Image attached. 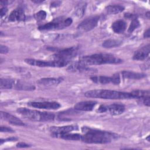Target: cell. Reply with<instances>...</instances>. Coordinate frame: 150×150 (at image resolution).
<instances>
[{
  "label": "cell",
  "mask_w": 150,
  "mask_h": 150,
  "mask_svg": "<svg viewBox=\"0 0 150 150\" xmlns=\"http://www.w3.org/2000/svg\"><path fill=\"white\" fill-rule=\"evenodd\" d=\"M16 146L18 148H28L30 145L25 142H19L16 144Z\"/></svg>",
  "instance_id": "e575fe53"
},
{
  "label": "cell",
  "mask_w": 150,
  "mask_h": 150,
  "mask_svg": "<svg viewBox=\"0 0 150 150\" xmlns=\"http://www.w3.org/2000/svg\"><path fill=\"white\" fill-rule=\"evenodd\" d=\"M122 42L118 40L115 39H107L105 40L102 46L104 48H114L120 46L121 45Z\"/></svg>",
  "instance_id": "cb8c5ba5"
},
{
  "label": "cell",
  "mask_w": 150,
  "mask_h": 150,
  "mask_svg": "<svg viewBox=\"0 0 150 150\" xmlns=\"http://www.w3.org/2000/svg\"><path fill=\"white\" fill-rule=\"evenodd\" d=\"M0 130H1V132H14V131L11 128L7 127H4V126L1 127Z\"/></svg>",
  "instance_id": "f546056e"
},
{
  "label": "cell",
  "mask_w": 150,
  "mask_h": 150,
  "mask_svg": "<svg viewBox=\"0 0 150 150\" xmlns=\"http://www.w3.org/2000/svg\"><path fill=\"white\" fill-rule=\"evenodd\" d=\"M81 131L83 135H81V141L88 144H107L118 136L112 132L87 127H83Z\"/></svg>",
  "instance_id": "6da1fadb"
},
{
  "label": "cell",
  "mask_w": 150,
  "mask_h": 150,
  "mask_svg": "<svg viewBox=\"0 0 150 150\" xmlns=\"http://www.w3.org/2000/svg\"><path fill=\"white\" fill-rule=\"evenodd\" d=\"M108 110V108L107 107L105 106L104 105H101L98 108L97 110V112L98 113H102V112H104L105 111H107Z\"/></svg>",
  "instance_id": "4dcf8cb0"
},
{
  "label": "cell",
  "mask_w": 150,
  "mask_h": 150,
  "mask_svg": "<svg viewBox=\"0 0 150 150\" xmlns=\"http://www.w3.org/2000/svg\"><path fill=\"white\" fill-rule=\"evenodd\" d=\"M134 98L142 100L147 96H149V90H136L131 92Z\"/></svg>",
  "instance_id": "603a6c76"
},
{
  "label": "cell",
  "mask_w": 150,
  "mask_h": 150,
  "mask_svg": "<svg viewBox=\"0 0 150 150\" xmlns=\"http://www.w3.org/2000/svg\"><path fill=\"white\" fill-rule=\"evenodd\" d=\"M150 52V45L149 44L140 48L137 50L133 55V59L135 60H143L145 59L149 55Z\"/></svg>",
  "instance_id": "5bb4252c"
},
{
  "label": "cell",
  "mask_w": 150,
  "mask_h": 150,
  "mask_svg": "<svg viewBox=\"0 0 150 150\" xmlns=\"http://www.w3.org/2000/svg\"><path fill=\"white\" fill-rule=\"evenodd\" d=\"M28 105L35 108L45 110H57L60 107L59 103L51 101H33L28 103Z\"/></svg>",
  "instance_id": "30bf717a"
},
{
  "label": "cell",
  "mask_w": 150,
  "mask_h": 150,
  "mask_svg": "<svg viewBox=\"0 0 150 150\" xmlns=\"http://www.w3.org/2000/svg\"><path fill=\"white\" fill-rule=\"evenodd\" d=\"M63 81L62 78H42L38 80V83L39 84L46 86V87H50V86H57L59 83H60Z\"/></svg>",
  "instance_id": "2e32d148"
},
{
  "label": "cell",
  "mask_w": 150,
  "mask_h": 150,
  "mask_svg": "<svg viewBox=\"0 0 150 150\" xmlns=\"http://www.w3.org/2000/svg\"><path fill=\"white\" fill-rule=\"evenodd\" d=\"M1 118L6 121H8L9 123L14 125H19V126H25V124L22 122V120H21L19 118L9 114L6 112L1 111Z\"/></svg>",
  "instance_id": "7c38bea8"
},
{
  "label": "cell",
  "mask_w": 150,
  "mask_h": 150,
  "mask_svg": "<svg viewBox=\"0 0 150 150\" xmlns=\"http://www.w3.org/2000/svg\"><path fill=\"white\" fill-rule=\"evenodd\" d=\"M146 16H147L148 18H149V12H147L146 13Z\"/></svg>",
  "instance_id": "60d3db41"
},
{
  "label": "cell",
  "mask_w": 150,
  "mask_h": 150,
  "mask_svg": "<svg viewBox=\"0 0 150 150\" xmlns=\"http://www.w3.org/2000/svg\"><path fill=\"white\" fill-rule=\"evenodd\" d=\"M97 102L94 101H84L77 103L74 105V108L79 111H90L93 110Z\"/></svg>",
  "instance_id": "4fadbf2b"
},
{
  "label": "cell",
  "mask_w": 150,
  "mask_h": 150,
  "mask_svg": "<svg viewBox=\"0 0 150 150\" xmlns=\"http://www.w3.org/2000/svg\"><path fill=\"white\" fill-rule=\"evenodd\" d=\"M79 62L84 65L90 66L103 64H119L122 62V60L111 54L100 53L83 56L80 59Z\"/></svg>",
  "instance_id": "7a4b0ae2"
},
{
  "label": "cell",
  "mask_w": 150,
  "mask_h": 150,
  "mask_svg": "<svg viewBox=\"0 0 150 150\" xmlns=\"http://www.w3.org/2000/svg\"><path fill=\"white\" fill-rule=\"evenodd\" d=\"M33 2H35V3H41V2H43V1H32Z\"/></svg>",
  "instance_id": "ab89813d"
},
{
  "label": "cell",
  "mask_w": 150,
  "mask_h": 150,
  "mask_svg": "<svg viewBox=\"0 0 150 150\" xmlns=\"http://www.w3.org/2000/svg\"><path fill=\"white\" fill-rule=\"evenodd\" d=\"M6 12H7V9L5 7H4V8H1V16L2 17L4 15H5L6 14Z\"/></svg>",
  "instance_id": "d590c367"
},
{
  "label": "cell",
  "mask_w": 150,
  "mask_h": 150,
  "mask_svg": "<svg viewBox=\"0 0 150 150\" xmlns=\"http://www.w3.org/2000/svg\"><path fill=\"white\" fill-rule=\"evenodd\" d=\"M108 110L111 114L113 115H118L121 114L125 111V106L119 103H114L107 107Z\"/></svg>",
  "instance_id": "d6986e66"
},
{
  "label": "cell",
  "mask_w": 150,
  "mask_h": 150,
  "mask_svg": "<svg viewBox=\"0 0 150 150\" xmlns=\"http://www.w3.org/2000/svg\"><path fill=\"white\" fill-rule=\"evenodd\" d=\"M149 35H150V33H149V29H148L144 33V38H149Z\"/></svg>",
  "instance_id": "8d00e7d4"
},
{
  "label": "cell",
  "mask_w": 150,
  "mask_h": 150,
  "mask_svg": "<svg viewBox=\"0 0 150 150\" xmlns=\"http://www.w3.org/2000/svg\"><path fill=\"white\" fill-rule=\"evenodd\" d=\"M78 50L79 48L76 46L66 48L58 51L53 54L52 58L53 59V60L70 63V60L77 54Z\"/></svg>",
  "instance_id": "5b68a950"
},
{
  "label": "cell",
  "mask_w": 150,
  "mask_h": 150,
  "mask_svg": "<svg viewBox=\"0 0 150 150\" xmlns=\"http://www.w3.org/2000/svg\"><path fill=\"white\" fill-rule=\"evenodd\" d=\"M111 28L115 33H122L127 28V23L122 20H118L112 24Z\"/></svg>",
  "instance_id": "ffe728a7"
},
{
  "label": "cell",
  "mask_w": 150,
  "mask_h": 150,
  "mask_svg": "<svg viewBox=\"0 0 150 150\" xmlns=\"http://www.w3.org/2000/svg\"><path fill=\"white\" fill-rule=\"evenodd\" d=\"M25 15L22 8H18L12 11L9 16L8 19L9 21H22L25 20Z\"/></svg>",
  "instance_id": "e0dca14e"
},
{
  "label": "cell",
  "mask_w": 150,
  "mask_h": 150,
  "mask_svg": "<svg viewBox=\"0 0 150 150\" xmlns=\"http://www.w3.org/2000/svg\"><path fill=\"white\" fill-rule=\"evenodd\" d=\"M85 96L90 98H98L108 100H124L134 98L131 93L122 92L111 90H91L84 94Z\"/></svg>",
  "instance_id": "3957f363"
},
{
  "label": "cell",
  "mask_w": 150,
  "mask_h": 150,
  "mask_svg": "<svg viewBox=\"0 0 150 150\" xmlns=\"http://www.w3.org/2000/svg\"><path fill=\"white\" fill-rule=\"evenodd\" d=\"M143 103L144 105H145L147 107H149L150 105V101H149V96H147L146 97H145L144 98H143L142 100Z\"/></svg>",
  "instance_id": "d6a6232c"
},
{
  "label": "cell",
  "mask_w": 150,
  "mask_h": 150,
  "mask_svg": "<svg viewBox=\"0 0 150 150\" xmlns=\"http://www.w3.org/2000/svg\"><path fill=\"white\" fill-rule=\"evenodd\" d=\"M77 129V127L74 125H66L62 127H52L50 128V131L53 136L58 137L59 135L69 133L73 130Z\"/></svg>",
  "instance_id": "8fae6325"
},
{
  "label": "cell",
  "mask_w": 150,
  "mask_h": 150,
  "mask_svg": "<svg viewBox=\"0 0 150 150\" xmlns=\"http://www.w3.org/2000/svg\"><path fill=\"white\" fill-rule=\"evenodd\" d=\"M14 88L19 90H29L32 91L35 89V87L29 82H26L25 81L22 80H15L14 84Z\"/></svg>",
  "instance_id": "ac0fdd59"
},
{
  "label": "cell",
  "mask_w": 150,
  "mask_h": 150,
  "mask_svg": "<svg viewBox=\"0 0 150 150\" xmlns=\"http://www.w3.org/2000/svg\"><path fill=\"white\" fill-rule=\"evenodd\" d=\"M68 70L72 72H79V73H83V72H88L91 70H94L91 68L87 67V66L84 65L80 63V62H77L73 63L67 69Z\"/></svg>",
  "instance_id": "9a60e30c"
},
{
  "label": "cell",
  "mask_w": 150,
  "mask_h": 150,
  "mask_svg": "<svg viewBox=\"0 0 150 150\" xmlns=\"http://www.w3.org/2000/svg\"><path fill=\"white\" fill-rule=\"evenodd\" d=\"M17 140V138H14V137H11V138H7V139H1V141H0V144H2L3 142H6V141H15Z\"/></svg>",
  "instance_id": "836d02e7"
},
{
  "label": "cell",
  "mask_w": 150,
  "mask_h": 150,
  "mask_svg": "<svg viewBox=\"0 0 150 150\" xmlns=\"http://www.w3.org/2000/svg\"><path fill=\"white\" fill-rule=\"evenodd\" d=\"M86 7V4L84 2L81 3L79 5H78L76 6L75 11H74L75 15L79 18L82 17L85 12Z\"/></svg>",
  "instance_id": "4316f807"
},
{
  "label": "cell",
  "mask_w": 150,
  "mask_h": 150,
  "mask_svg": "<svg viewBox=\"0 0 150 150\" xmlns=\"http://www.w3.org/2000/svg\"><path fill=\"white\" fill-rule=\"evenodd\" d=\"M122 76L128 79H134V80H138L141 79L146 77V74L144 73H135L133 71H123L122 72Z\"/></svg>",
  "instance_id": "44dd1931"
},
{
  "label": "cell",
  "mask_w": 150,
  "mask_h": 150,
  "mask_svg": "<svg viewBox=\"0 0 150 150\" xmlns=\"http://www.w3.org/2000/svg\"><path fill=\"white\" fill-rule=\"evenodd\" d=\"M58 137L66 140L80 141L81 139V135L79 134H72L69 132V133H66L64 134L60 135Z\"/></svg>",
  "instance_id": "484cf974"
},
{
  "label": "cell",
  "mask_w": 150,
  "mask_h": 150,
  "mask_svg": "<svg viewBox=\"0 0 150 150\" xmlns=\"http://www.w3.org/2000/svg\"><path fill=\"white\" fill-rule=\"evenodd\" d=\"M91 80L96 83H100L102 84H105L108 83H113L114 84H119L120 83V76L118 73L113 74L111 77L107 76H93L91 77Z\"/></svg>",
  "instance_id": "ba28073f"
},
{
  "label": "cell",
  "mask_w": 150,
  "mask_h": 150,
  "mask_svg": "<svg viewBox=\"0 0 150 150\" xmlns=\"http://www.w3.org/2000/svg\"><path fill=\"white\" fill-rule=\"evenodd\" d=\"M99 16H95L86 19L78 26L77 28L82 32H88L93 29L98 24Z\"/></svg>",
  "instance_id": "9c48e42d"
},
{
  "label": "cell",
  "mask_w": 150,
  "mask_h": 150,
  "mask_svg": "<svg viewBox=\"0 0 150 150\" xmlns=\"http://www.w3.org/2000/svg\"><path fill=\"white\" fill-rule=\"evenodd\" d=\"M25 62L27 64L37 67H62L67 65L69 63L62 62V61H46L37 60L35 59H26L25 60Z\"/></svg>",
  "instance_id": "52a82bcc"
},
{
  "label": "cell",
  "mask_w": 150,
  "mask_h": 150,
  "mask_svg": "<svg viewBox=\"0 0 150 150\" xmlns=\"http://www.w3.org/2000/svg\"><path fill=\"white\" fill-rule=\"evenodd\" d=\"M60 3H61V2H60V1H57V2H53V3H52V6H54V7H56V6H58V5H59L60 4Z\"/></svg>",
  "instance_id": "74e56055"
},
{
  "label": "cell",
  "mask_w": 150,
  "mask_h": 150,
  "mask_svg": "<svg viewBox=\"0 0 150 150\" xmlns=\"http://www.w3.org/2000/svg\"><path fill=\"white\" fill-rule=\"evenodd\" d=\"M46 17V12L44 11H40L34 15L35 19L38 21L44 20Z\"/></svg>",
  "instance_id": "f1b7e54d"
},
{
  "label": "cell",
  "mask_w": 150,
  "mask_h": 150,
  "mask_svg": "<svg viewBox=\"0 0 150 150\" xmlns=\"http://www.w3.org/2000/svg\"><path fill=\"white\" fill-rule=\"evenodd\" d=\"M124 8L121 5H108L105 7V11L109 14H117L122 12Z\"/></svg>",
  "instance_id": "d4e9b609"
},
{
  "label": "cell",
  "mask_w": 150,
  "mask_h": 150,
  "mask_svg": "<svg viewBox=\"0 0 150 150\" xmlns=\"http://www.w3.org/2000/svg\"><path fill=\"white\" fill-rule=\"evenodd\" d=\"M17 112L23 117L35 121H50L54 118V115L47 112H41L36 110L21 107L17 109Z\"/></svg>",
  "instance_id": "277c9868"
},
{
  "label": "cell",
  "mask_w": 150,
  "mask_h": 150,
  "mask_svg": "<svg viewBox=\"0 0 150 150\" xmlns=\"http://www.w3.org/2000/svg\"><path fill=\"white\" fill-rule=\"evenodd\" d=\"M72 23V19L70 18H66L65 19H56L52 22L47 23L45 25H43L38 28L40 30H56L61 29L69 26Z\"/></svg>",
  "instance_id": "8992f818"
},
{
  "label": "cell",
  "mask_w": 150,
  "mask_h": 150,
  "mask_svg": "<svg viewBox=\"0 0 150 150\" xmlns=\"http://www.w3.org/2000/svg\"><path fill=\"white\" fill-rule=\"evenodd\" d=\"M139 26H140V23H139V21L138 20V19L136 18H132L128 30V33H132L136 29H137Z\"/></svg>",
  "instance_id": "83f0119b"
},
{
  "label": "cell",
  "mask_w": 150,
  "mask_h": 150,
  "mask_svg": "<svg viewBox=\"0 0 150 150\" xmlns=\"http://www.w3.org/2000/svg\"><path fill=\"white\" fill-rule=\"evenodd\" d=\"M8 48L5 46H4V45H1V47H0V52H1V53L2 54H6L8 52Z\"/></svg>",
  "instance_id": "1f68e13d"
},
{
  "label": "cell",
  "mask_w": 150,
  "mask_h": 150,
  "mask_svg": "<svg viewBox=\"0 0 150 150\" xmlns=\"http://www.w3.org/2000/svg\"><path fill=\"white\" fill-rule=\"evenodd\" d=\"M6 4H7V1H1V4L2 5H5V6L6 5Z\"/></svg>",
  "instance_id": "f35d334b"
},
{
  "label": "cell",
  "mask_w": 150,
  "mask_h": 150,
  "mask_svg": "<svg viewBox=\"0 0 150 150\" xmlns=\"http://www.w3.org/2000/svg\"><path fill=\"white\" fill-rule=\"evenodd\" d=\"M15 80L11 79H3L0 80V87L1 89H11L13 88Z\"/></svg>",
  "instance_id": "7402d4cb"
}]
</instances>
